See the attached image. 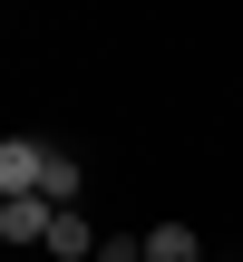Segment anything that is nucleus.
Segmentation results:
<instances>
[{"instance_id": "obj_1", "label": "nucleus", "mask_w": 243, "mask_h": 262, "mask_svg": "<svg viewBox=\"0 0 243 262\" xmlns=\"http://www.w3.org/2000/svg\"><path fill=\"white\" fill-rule=\"evenodd\" d=\"M49 224H58V214H49L39 194H0V243H49Z\"/></svg>"}, {"instance_id": "obj_2", "label": "nucleus", "mask_w": 243, "mask_h": 262, "mask_svg": "<svg viewBox=\"0 0 243 262\" xmlns=\"http://www.w3.org/2000/svg\"><path fill=\"white\" fill-rule=\"evenodd\" d=\"M39 165H49V146H29V136H0V194H39Z\"/></svg>"}, {"instance_id": "obj_3", "label": "nucleus", "mask_w": 243, "mask_h": 262, "mask_svg": "<svg viewBox=\"0 0 243 262\" xmlns=\"http://www.w3.org/2000/svg\"><path fill=\"white\" fill-rule=\"evenodd\" d=\"M78 185H88V175H78V156H58V146H49V165H39V204H49V214H78Z\"/></svg>"}, {"instance_id": "obj_4", "label": "nucleus", "mask_w": 243, "mask_h": 262, "mask_svg": "<svg viewBox=\"0 0 243 262\" xmlns=\"http://www.w3.org/2000/svg\"><path fill=\"white\" fill-rule=\"evenodd\" d=\"M39 253H49V262H97V233H88V224H78V214H58V224H49V243H39Z\"/></svg>"}, {"instance_id": "obj_5", "label": "nucleus", "mask_w": 243, "mask_h": 262, "mask_svg": "<svg viewBox=\"0 0 243 262\" xmlns=\"http://www.w3.org/2000/svg\"><path fill=\"white\" fill-rule=\"evenodd\" d=\"M146 262H205L195 224H156V233H146Z\"/></svg>"}, {"instance_id": "obj_6", "label": "nucleus", "mask_w": 243, "mask_h": 262, "mask_svg": "<svg viewBox=\"0 0 243 262\" xmlns=\"http://www.w3.org/2000/svg\"><path fill=\"white\" fill-rule=\"evenodd\" d=\"M97 262H146V233H97Z\"/></svg>"}]
</instances>
